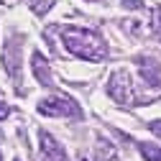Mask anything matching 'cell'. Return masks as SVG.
I'll use <instances>...</instances> for the list:
<instances>
[{
  "instance_id": "6da1fadb",
  "label": "cell",
  "mask_w": 161,
  "mask_h": 161,
  "mask_svg": "<svg viewBox=\"0 0 161 161\" xmlns=\"http://www.w3.org/2000/svg\"><path fill=\"white\" fill-rule=\"evenodd\" d=\"M62 41L74 56L87 59V62H103L108 56V49L103 44V38L95 31H90V28L67 26V28H62Z\"/></svg>"
},
{
  "instance_id": "7a4b0ae2",
  "label": "cell",
  "mask_w": 161,
  "mask_h": 161,
  "mask_svg": "<svg viewBox=\"0 0 161 161\" xmlns=\"http://www.w3.org/2000/svg\"><path fill=\"white\" fill-rule=\"evenodd\" d=\"M108 92L115 103H128L130 95H133V85H130V74L125 69H118L113 72L110 82H108Z\"/></svg>"
},
{
  "instance_id": "3957f363",
  "label": "cell",
  "mask_w": 161,
  "mask_h": 161,
  "mask_svg": "<svg viewBox=\"0 0 161 161\" xmlns=\"http://www.w3.org/2000/svg\"><path fill=\"white\" fill-rule=\"evenodd\" d=\"M38 110L44 115H79V108L64 95H54L38 103Z\"/></svg>"
},
{
  "instance_id": "277c9868",
  "label": "cell",
  "mask_w": 161,
  "mask_h": 161,
  "mask_svg": "<svg viewBox=\"0 0 161 161\" xmlns=\"http://www.w3.org/2000/svg\"><path fill=\"white\" fill-rule=\"evenodd\" d=\"M41 156H44V161H67V151L62 148L54 141V136H49L46 130L41 133Z\"/></svg>"
},
{
  "instance_id": "5b68a950",
  "label": "cell",
  "mask_w": 161,
  "mask_h": 161,
  "mask_svg": "<svg viewBox=\"0 0 161 161\" xmlns=\"http://www.w3.org/2000/svg\"><path fill=\"white\" fill-rule=\"evenodd\" d=\"M141 67H143V69H141V74L146 77V82L161 90V69L151 62V59H141Z\"/></svg>"
},
{
  "instance_id": "8992f818",
  "label": "cell",
  "mask_w": 161,
  "mask_h": 161,
  "mask_svg": "<svg viewBox=\"0 0 161 161\" xmlns=\"http://www.w3.org/2000/svg\"><path fill=\"white\" fill-rule=\"evenodd\" d=\"M31 64H33V72H36V77H38V82H41V85H51V72H49V64L44 62V56L38 54V51L33 54Z\"/></svg>"
},
{
  "instance_id": "52a82bcc",
  "label": "cell",
  "mask_w": 161,
  "mask_h": 161,
  "mask_svg": "<svg viewBox=\"0 0 161 161\" xmlns=\"http://www.w3.org/2000/svg\"><path fill=\"white\" fill-rule=\"evenodd\" d=\"M95 156H97L95 161H113V158H115V148L108 143L105 138H100V141H97V151H95Z\"/></svg>"
},
{
  "instance_id": "ba28073f",
  "label": "cell",
  "mask_w": 161,
  "mask_h": 161,
  "mask_svg": "<svg viewBox=\"0 0 161 161\" xmlns=\"http://www.w3.org/2000/svg\"><path fill=\"white\" fill-rule=\"evenodd\" d=\"M138 148H141V153H143L146 161H161V148L158 146H153V143H138Z\"/></svg>"
},
{
  "instance_id": "9c48e42d",
  "label": "cell",
  "mask_w": 161,
  "mask_h": 161,
  "mask_svg": "<svg viewBox=\"0 0 161 161\" xmlns=\"http://www.w3.org/2000/svg\"><path fill=\"white\" fill-rule=\"evenodd\" d=\"M151 130H153V133L161 138V120H153V123H151Z\"/></svg>"
},
{
  "instance_id": "30bf717a",
  "label": "cell",
  "mask_w": 161,
  "mask_h": 161,
  "mask_svg": "<svg viewBox=\"0 0 161 161\" xmlns=\"http://www.w3.org/2000/svg\"><path fill=\"white\" fill-rule=\"evenodd\" d=\"M123 3H125V5H130V8H141V5H143L141 0H123Z\"/></svg>"
},
{
  "instance_id": "8fae6325",
  "label": "cell",
  "mask_w": 161,
  "mask_h": 161,
  "mask_svg": "<svg viewBox=\"0 0 161 161\" xmlns=\"http://www.w3.org/2000/svg\"><path fill=\"white\" fill-rule=\"evenodd\" d=\"M3 118H8V105L0 103V120H3Z\"/></svg>"
},
{
  "instance_id": "7c38bea8",
  "label": "cell",
  "mask_w": 161,
  "mask_h": 161,
  "mask_svg": "<svg viewBox=\"0 0 161 161\" xmlns=\"http://www.w3.org/2000/svg\"><path fill=\"white\" fill-rule=\"evenodd\" d=\"M156 15H158V21H161V10H156Z\"/></svg>"
}]
</instances>
